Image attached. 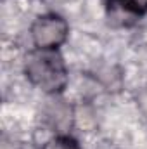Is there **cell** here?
<instances>
[{
	"label": "cell",
	"mask_w": 147,
	"mask_h": 149,
	"mask_svg": "<svg viewBox=\"0 0 147 149\" xmlns=\"http://www.w3.org/2000/svg\"><path fill=\"white\" fill-rule=\"evenodd\" d=\"M26 78L47 94L61 92L68 83V70L61 57L52 49H37L24 59Z\"/></svg>",
	"instance_id": "obj_1"
},
{
	"label": "cell",
	"mask_w": 147,
	"mask_h": 149,
	"mask_svg": "<svg viewBox=\"0 0 147 149\" xmlns=\"http://www.w3.org/2000/svg\"><path fill=\"white\" fill-rule=\"evenodd\" d=\"M69 26L57 14L40 16L31 24V38L38 49H55L66 42Z\"/></svg>",
	"instance_id": "obj_2"
},
{
	"label": "cell",
	"mask_w": 147,
	"mask_h": 149,
	"mask_svg": "<svg viewBox=\"0 0 147 149\" xmlns=\"http://www.w3.org/2000/svg\"><path fill=\"white\" fill-rule=\"evenodd\" d=\"M43 149H81L80 148V144L74 141L73 137H69V135H57V137H54V139H50Z\"/></svg>",
	"instance_id": "obj_3"
},
{
	"label": "cell",
	"mask_w": 147,
	"mask_h": 149,
	"mask_svg": "<svg viewBox=\"0 0 147 149\" xmlns=\"http://www.w3.org/2000/svg\"><path fill=\"white\" fill-rule=\"evenodd\" d=\"M111 3H119L125 10L133 14H144L147 12V0H109Z\"/></svg>",
	"instance_id": "obj_4"
}]
</instances>
